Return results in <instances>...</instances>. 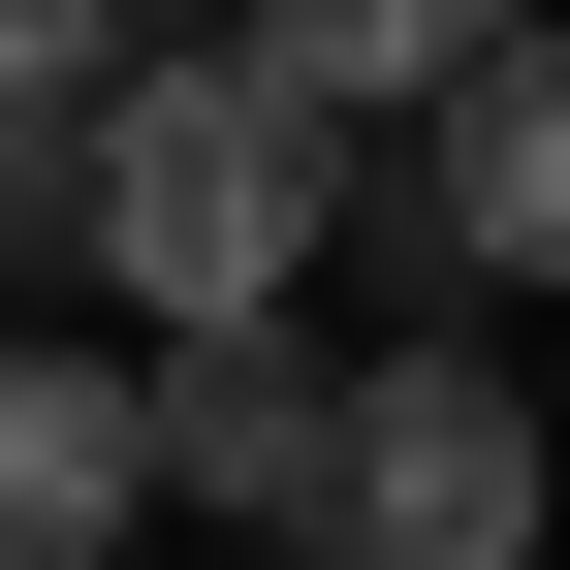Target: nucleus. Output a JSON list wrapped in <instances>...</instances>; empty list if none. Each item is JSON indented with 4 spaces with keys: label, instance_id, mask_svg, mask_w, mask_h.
Returning a JSON list of instances; mask_svg holds the SVG:
<instances>
[{
    "label": "nucleus",
    "instance_id": "f257e3e1",
    "mask_svg": "<svg viewBox=\"0 0 570 570\" xmlns=\"http://www.w3.org/2000/svg\"><path fill=\"white\" fill-rule=\"evenodd\" d=\"M317 190H348V159L190 32V63H127V96L63 127V285H127L159 348H254L285 285H317Z\"/></svg>",
    "mask_w": 570,
    "mask_h": 570
},
{
    "label": "nucleus",
    "instance_id": "f03ea898",
    "mask_svg": "<svg viewBox=\"0 0 570 570\" xmlns=\"http://www.w3.org/2000/svg\"><path fill=\"white\" fill-rule=\"evenodd\" d=\"M539 539H570L539 381H508V348H381L348 444H317V570H539Z\"/></svg>",
    "mask_w": 570,
    "mask_h": 570
},
{
    "label": "nucleus",
    "instance_id": "7ed1b4c3",
    "mask_svg": "<svg viewBox=\"0 0 570 570\" xmlns=\"http://www.w3.org/2000/svg\"><path fill=\"white\" fill-rule=\"evenodd\" d=\"M127 508H159V381L0 317V570H127Z\"/></svg>",
    "mask_w": 570,
    "mask_h": 570
},
{
    "label": "nucleus",
    "instance_id": "20e7f679",
    "mask_svg": "<svg viewBox=\"0 0 570 570\" xmlns=\"http://www.w3.org/2000/svg\"><path fill=\"white\" fill-rule=\"evenodd\" d=\"M508 32H539V0H223V63H254L285 127H317V159H348V127H444Z\"/></svg>",
    "mask_w": 570,
    "mask_h": 570
},
{
    "label": "nucleus",
    "instance_id": "39448f33",
    "mask_svg": "<svg viewBox=\"0 0 570 570\" xmlns=\"http://www.w3.org/2000/svg\"><path fill=\"white\" fill-rule=\"evenodd\" d=\"M412 190H444V285H570V0L412 127Z\"/></svg>",
    "mask_w": 570,
    "mask_h": 570
},
{
    "label": "nucleus",
    "instance_id": "423d86ee",
    "mask_svg": "<svg viewBox=\"0 0 570 570\" xmlns=\"http://www.w3.org/2000/svg\"><path fill=\"white\" fill-rule=\"evenodd\" d=\"M317 444H348V381H317V348H190V381H159V475H190V508H285V539H317Z\"/></svg>",
    "mask_w": 570,
    "mask_h": 570
},
{
    "label": "nucleus",
    "instance_id": "0eeeda50",
    "mask_svg": "<svg viewBox=\"0 0 570 570\" xmlns=\"http://www.w3.org/2000/svg\"><path fill=\"white\" fill-rule=\"evenodd\" d=\"M223 0H0V96H127V63H190Z\"/></svg>",
    "mask_w": 570,
    "mask_h": 570
},
{
    "label": "nucleus",
    "instance_id": "6e6552de",
    "mask_svg": "<svg viewBox=\"0 0 570 570\" xmlns=\"http://www.w3.org/2000/svg\"><path fill=\"white\" fill-rule=\"evenodd\" d=\"M63 127L96 96H0V317H32V254H63Z\"/></svg>",
    "mask_w": 570,
    "mask_h": 570
}]
</instances>
